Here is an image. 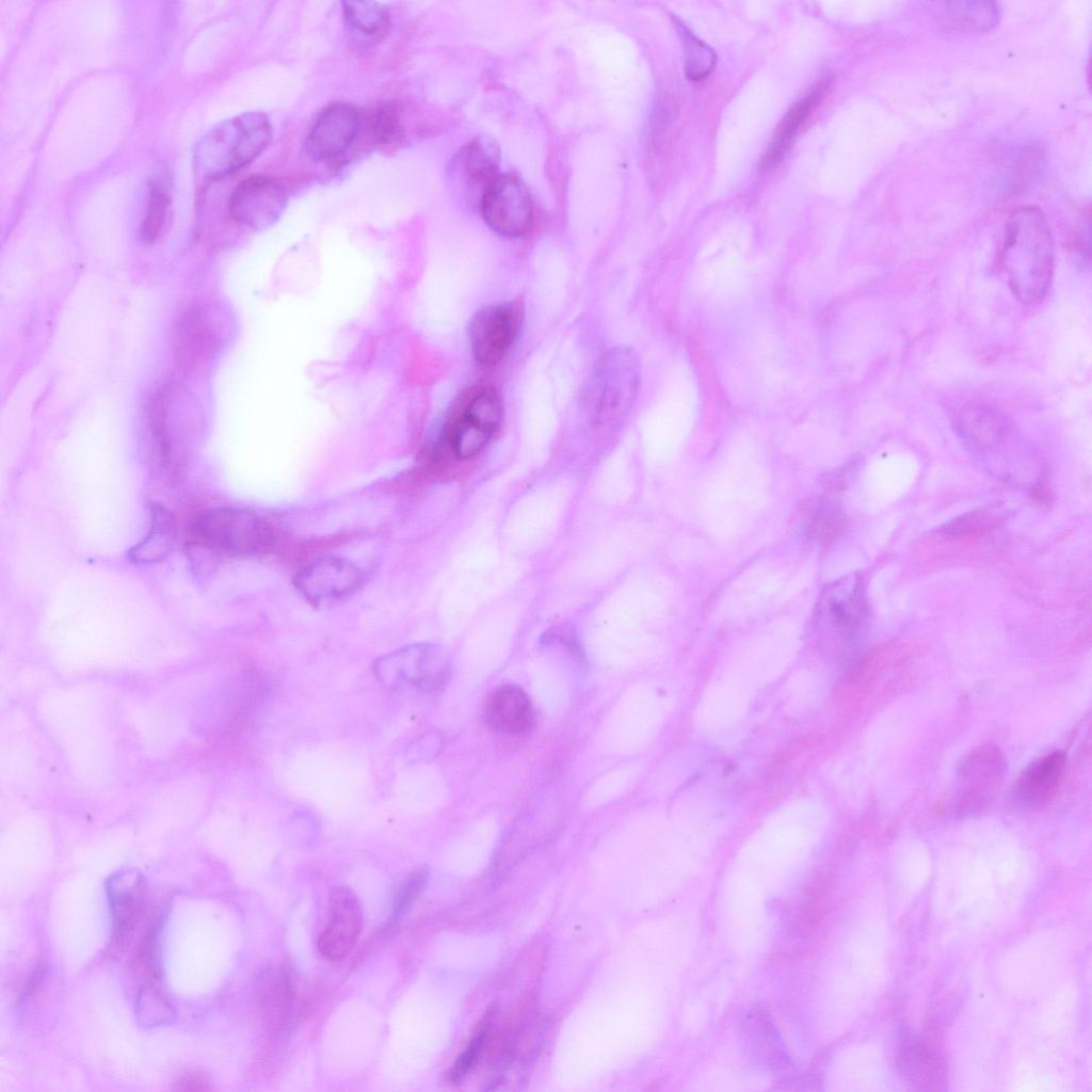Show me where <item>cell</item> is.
<instances>
[{"label": "cell", "instance_id": "6da1fadb", "mask_svg": "<svg viewBox=\"0 0 1092 1092\" xmlns=\"http://www.w3.org/2000/svg\"><path fill=\"white\" fill-rule=\"evenodd\" d=\"M1002 264L1010 288L1022 303L1033 304L1046 295L1053 278L1054 245L1040 211L1025 208L1010 218Z\"/></svg>", "mask_w": 1092, "mask_h": 1092}, {"label": "cell", "instance_id": "7a4b0ae2", "mask_svg": "<svg viewBox=\"0 0 1092 1092\" xmlns=\"http://www.w3.org/2000/svg\"><path fill=\"white\" fill-rule=\"evenodd\" d=\"M271 136L270 121L262 112H245L225 119L195 145L194 171L209 179L237 172L263 152Z\"/></svg>", "mask_w": 1092, "mask_h": 1092}, {"label": "cell", "instance_id": "3957f363", "mask_svg": "<svg viewBox=\"0 0 1092 1092\" xmlns=\"http://www.w3.org/2000/svg\"><path fill=\"white\" fill-rule=\"evenodd\" d=\"M959 430L974 455L999 478H1012L1027 461L1028 451L1022 437L997 411L986 406L963 410Z\"/></svg>", "mask_w": 1092, "mask_h": 1092}, {"label": "cell", "instance_id": "277c9868", "mask_svg": "<svg viewBox=\"0 0 1092 1092\" xmlns=\"http://www.w3.org/2000/svg\"><path fill=\"white\" fill-rule=\"evenodd\" d=\"M867 616L864 579L853 573L822 590L813 615L814 631L824 648H839L856 639Z\"/></svg>", "mask_w": 1092, "mask_h": 1092}, {"label": "cell", "instance_id": "5b68a950", "mask_svg": "<svg viewBox=\"0 0 1092 1092\" xmlns=\"http://www.w3.org/2000/svg\"><path fill=\"white\" fill-rule=\"evenodd\" d=\"M640 384L637 354L627 347L607 352L598 362L588 391V406L597 422L621 419L631 408Z\"/></svg>", "mask_w": 1092, "mask_h": 1092}, {"label": "cell", "instance_id": "8992f818", "mask_svg": "<svg viewBox=\"0 0 1092 1092\" xmlns=\"http://www.w3.org/2000/svg\"><path fill=\"white\" fill-rule=\"evenodd\" d=\"M192 531L202 546L235 556L261 553L272 543L270 526L257 514L237 508L204 512Z\"/></svg>", "mask_w": 1092, "mask_h": 1092}, {"label": "cell", "instance_id": "52a82bcc", "mask_svg": "<svg viewBox=\"0 0 1092 1092\" xmlns=\"http://www.w3.org/2000/svg\"><path fill=\"white\" fill-rule=\"evenodd\" d=\"M374 673L388 688L412 684L424 691H435L449 677L450 660L437 644H411L379 658Z\"/></svg>", "mask_w": 1092, "mask_h": 1092}, {"label": "cell", "instance_id": "ba28073f", "mask_svg": "<svg viewBox=\"0 0 1092 1092\" xmlns=\"http://www.w3.org/2000/svg\"><path fill=\"white\" fill-rule=\"evenodd\" d=\"M1007 759L999 748L980 745L961 762L953 794V808L962 817L983 812L994 799L1007 771Z\"/></svg>", "mask_w": 1092, "mask_h": 1092}, {"label": "cell", "instance_id": "9c48e42d", "mask_svg": "<svg viewBox=\"0 0 1092 1092\" xmlns=\"http://www.w3.org/2000/svg\"><path fill=\"white\" fill-rule=\"evenodd\" d=\"M524 321L519 301L488 305L476 312L469 326L476 362L486 368L496 366L508 353Z\"/></svg>", "mask_w": 1092, "mask_h": 1092}, {"label": "cell", "instance_id": "30bf717a", "mask_svg": "<svg viewBox=\"0 0 1092 1092\" xmlns=\"http://www.w3.org/2000/svg\"><path fill=\"white\" fill-rule=\"evenodd\" d=\"M500 399L492 387L473 392L450 423L448 437L454 454L463 460L478 454L501 421Z\"/></svg>", "mask_w": 1092, "mask_h": 1092}, {"label": "cell", "instance_id": "8fae6325", "mask_svg": "<svg viewBox=\"0 0 1092 1092\" xmlns=\"http://www.w3.org/2000/svg\"><path fill=\"white\" fill-rule=\"evenodd\" d=\"M365 580L363 569L353 562L325 556L302 567L293 577V585L310 605L323 606L350 596Z\"/></svg>", "mask_w": 1092, "mask_h": 1092}, {"label": "cell", "instance_id": "7c38bea8", "mask_svg": "<svg viewBox=\"0 0 1092 1092\" xmlns=\"http://www.w3.org/2000/svg\"><path fill=\"white\" fill-rule=\"evenodd\" d=\"M479 206L488 226L505 237L523 236L532 223L530 193L525 183L511 174H498L484 191Z\"/></svg>", "mask_w": 1092, "mask_h": 1092}, {"label": "cell", "instance_id": "4fadbf2b", "mask_svg": "<svg viewBox=\"0 0 1092 1092\" xmlns=\"http://www.w3.org/2000/svg\"><path fill=\"white\" fill-rule=\"evenodd\" d=\"M287 207L284 186L274 178L254 175L241 181L228 199V212L240 224L254 230L274 225Z\"/></svg>", "mask_w": 1092, "mask_h": 1092}, {"label": "cell", "instance_id": "5bb4252c", "mask_svg": "<svg viewBox=\"0 0 1092 1092\" xmlns=\"http://www.w3.org/2000/svg\"><path fill=\"white\" fill-rule=\"evenodd\" d=\"M359 125V114L354 106L346 102L327 106L306 136V152L317 161L338 158L354 143Z\"/></svg>", "mask_w": 1092, "mask_h": 1092}, {"label": "cell", "instance_id": "9a60e30c", "mask_svg": "<svg viewBox=\"0 0 1092 1092\" xmlns=\"http://www.w3.org/2000/svg\"><path fill=\"white\" fill-rule=\"evenodd\" d=\"M363 927V913L353 890L346 886L333 889L330 897V920L318 940L321 954L331 961L349 956Z\"/></svg>", "mask_w": 1092, "mask_h": 1092}, {"label": "cell", "instance_id": "2e32d148", "mask_svg": "<svg viewBox=\"0 0 1092 1092\" xmlns=\"http://www.w3.org/2000/svg\"><path fill=\"white\" fill-rule=\"evenodd\" d=\"M1066 769V755L1055 751L1031 762L1013 788L1015 804L1025 810H1040L1056 797Z\"/></svg>", "mask_w": 1092, "mask_h": 1092}, {"label": "cell", "instance_id": "e0dca14e", "mask_svg": "<svg viewBox=\"0 0 1092 1092\" xmlns=\"http://www.w3.org/2000/svg\"><path fill=\"white\" fill-rule=\"evenodd\" d=\"M214 347V333L200 307L187 310L177 321L174 333V364L183 375L195 373L209 358Z\"/></svg>", "mask_w": 1092, "mask_h": 1092}, {"label": "cell", "instance_id": "ac0fdd59", "mask_svg": "<svg viewBox=\"0 0 1092 1092\" xmlns=\"http://www.w3.org/2000/svg\"><path fill=\"white\" fill-rule=\"evenodd\" d=\"M497 151L487 142L476 140L466 145L452 160L449 170L453 183L468 200L479 204L484 191L497 173Z\"/></svg>", "mask_w": 1092, "mask_h": 1092}, {"label": "cell", "instance_id": "d6986e66", "mask_svg": "<svg viewBox=\"0 0 1092 1092\" xmlns=\"http://www.w3.org/2000/svg\"><path fill=\"white\" fill-rule=\"evenodd\" d=\"M829 87L830 78L824 76L787 111L776 127L773 139L761 159L760 170L762 172L774 170L784 160L799 128L825 97Z\"/></svg>", "mask_w": 1092, "mask_h": 1092}, {"label": "cell", "instance_id": "ffe728a7", "mask_svg": "<svg viewBox=\"0 0 1092 1092\" xmlns=\"http://www.w3.org/2000/svg\"><path fill=\"white\" fill-rule=\"evenodd\" d=\"M484 717L493 729L508 735L527 733L534 721L527 693L515 685L500 686L487 696Z\"/></svg>", "mask_w": 1092, "mask_h": 1092}, {"label": "cell", "instance_id": "44dd1931", "mask_svg": "<svg viewBox=\"0 0 1092 1092\" xmlns=\"http://www.w3.org/2000/svg\"><path fill=\"white\" fill-rule=\"evenodd\" d=\"M176 537V523L173 514L163 505H150V527L144 539L128 552L130 561L138 564L157 563L172 550Z\"/></svg>", "mask_w": 1092, "mask_h": 1092}, {"label": "cell", "instance_id": "7402d4cb", "mask_svg": "<svg viewBox=\"0 0 1092 1092\" xmlns=\"http://www.w3.org/2000/svg\"><path fill=\"white\" fill-rule=\"evenodd\" d=\"M108 897L113 914L114 938L121 940L133 926L140 909V880L123 872L109 880Z\"/></svg>", "mask_w": 1092, "mask_h": 1092}, {"label": "cell", "instance_id": "603a6c76", "mask_svg": "<svg viewBox=\"0 0 1092 1092\" xmlns=\"http://www.w3.org/2000/svg\"><path fill=\"white\" fill-rule=\"evenodd\" d=\"M342 14L348 31L356 39L375 43L388 32L389 12L376 2L343 1Z\"/></svg>", "mask_w": 1092, "mask_h": 1092}, {"label": "cell", "instance_id": "cb8c5ba5", "mask_svg": "<svg viewBox=\"0 0 1092 1092\" xmlns=\"http://www.w3.org/2000/svg\"><path fill=\"white\" fill-rule=\"evenodd\" d=\"M805 526L810 537L816 539L820 545L828 546L845 530L846 518L836 504L821 500L809 508Z\"/></svg>", "mask_w": 1092, "mask_h": 1092}, {"label": "cell", "instance_id": "d4e9b609", "mask_svg": "<svg viewBox=\"0 0 1092 1092\" xmlns=\"http://www.w3.org/2000/svg\"><path fill=\"white\" fill-rule=\"evenodd\" d=\"M682 38L685 53V74L691 80L706 78L717 61L714 51L703 41L694 36L679 21L676 23Z\"/></svg>", "mask_w": 1092, "mask_h": 1092}, {"label": "cell", "instance_id": "484cf974", "mask_svg": "<svg viewBox=\"0 0 1092 1092\" xmlns=\"http://www.w3.org/2000/svg\"><path fill=\"white\" fill-rule=\"evenodd\" d=\"M171 216V197L161 187L149 188L146 212L141 226L142 239L156 242L165 230Z\"/></svg>", "mask_w": 1092, "mask_h": 1092}, {"label": "cell", "instance_id": "4316f807", "mask_svg": "<svg viewBox=\"0 0 1092 1092\" xmlns=\"http://www.w3.org/2000/svg\"><path fill=\"white\" fill-rule=\"evenodd\" d=\"M371 134L381 146L400 144L405 136L399 107L394 102L380 105L371 117Z\"/></svg>", "mask_w": 1092, "mask_h": 1092}, {"label": "cell", "instance_id": "83f0119b", "mask_svg": "<svg viewBox=\"0 0 1092 1092\" xmlns=\"http://www.w3.org/2000/svg\"><path fill=\"white\" fill-rule=\"evenodd\" d=\"M996 521L997 517L992 511H971L944 525L941 533L952 540H969L987 531Z\"/></svg>", "mask_w": 1092, "mask_h": 1092}, {"label": "cell", "instance_id": "f1b7e54d", "mask_svg": "<svg viewBox=\"0 0 1092 1092\" xmlns=\"http://www.w3.org/2000/svg\"><path fill=\"white\" fill-rule=\"evenodd\" d=\"M427 878V871L418 869L405 879L395 897L392 910V917L395 919L401 918L412 908L413 903L422 893Z\"/></svg>", "mask_w": 1092, "mask_h": 1092}, {"label": "cell", "instance_id": "f546056e", "mask_svg": "<svg viewBox=\"0 0 1092 1092\" xmlns=\"http://www.w3.org/2000/svg\"><path fill=\"white\" fill-rule=\"evenodd\" d=\"M485 1039L486 1030L481 1029L470 1040L448 1073V1078L451 1082H459L473 1069L482 1054Z\"/></svg>", "mask_w": 1092, "mask_h": 1092}, {"label": "cell", "instance_id": "4dcf8cb0", "mask_svg": "<svg viewBox=\"0 0 1092 1092\" xmlns=\"http://www.w3.org/2000/svg\"><path fill=\"white\" fill-rule=\"evenodd\" d=\"M204 1080L197 1075H186L178 1081L179 1089L203 1090L206 1089Z\"/></svg>", "mask_w": 1092, "mask_h": 1092}]
</instances>
